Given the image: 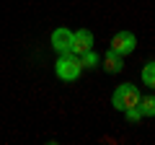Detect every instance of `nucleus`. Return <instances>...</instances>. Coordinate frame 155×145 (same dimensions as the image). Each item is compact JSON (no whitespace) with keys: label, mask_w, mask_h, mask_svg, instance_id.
Segmentation results:
<instances>
[{"label":"nucleus","mask_w":155,"mask_h":145,"mask_svg":"<svg viewBox=\"0 0 155 145\" xmlns=\"http://www.w3.org/2000/svg\"><path fill=\"white\" fill-rule=\"evenodd\" d=\"M83 72V65H80V57L72 55V52H62L54 62V75L62 80V83H72V80L80 78Z\"/></svg>","instance_id":"nucleus-1"},{"label":"nucleus","mask_w":155,"mask_h":145,"mask_svg":"<svg viewBox=\"0 0 155 145\" xmlns=\"http://www.w3.org/2000/svg\"><path fill=\"white\" fill-rule=\"evenodd\" d=\"M140 91L137 86L132 83H122V86H116L114 93H111V104H114V109H119V112H124V109H129V106H137L140 104Z\"/></svg>","instance_id":"nucleus-2"},{"label":"nucleus","mask_w":155,"mask_h":145,"mask_svg":"<svg viewBox=\"0 0 155 145\" xmlns=\"http://www.w3.org/2000/svg\"><path fill=\"white\" fill-rule=\"evenodd\" d=\"M134 47H137V36H134L132 31H116L114 34V39H111V44H109V49H114V52H119V55H132L134 52Z\"/></svg>","instance_id":"nucleus-3"},{"label":"nucleus","mask_w":155,"mask_h":145,"mask_svg":"<svg viewBox=\"0 0 155 145\" xmlns=\"http://www.w3.org/2000/svg\"><path fill=\"white\" fill-rule=\"evenodd\" d=\"M49 42H52V49H54L57 55L70 52V49H72V31H70L67 26H60V29H54V31H52Z\"/></svg>","instance_id":"nucleus-4"},{"label":"nucleus","mask_w":155,"mask_h":145,"mask_svg":"<svg viewBox=\"0 0 155 145\" xmlns=\"http://www.w3.org/2000/svg\"><path fill=\"white\" fill-rule=\"evenodd\" d=\"M93 49V34L88 31V29H78V31H72V55H83V52Z\"/></svg>","instance_id":"nucleus-5"},{"label":"nucleus","mask_w":155,"mask_h":145,"mask_svg":"<svg viewBox=\"0 0 155 145\" xmlns=\"http://www.w3.org/2000/svg\"><path fill=\"white\" fill-rule=\"evenodd\" d=\"M104 70L106 72H122L124 70V55H119V52H114V49H106V55H104Z\"/></svg>","instance_id":"nucleus-6"},{"label":"nucleus","mask_w":155,"mask_h":145,"mask_svg":"<svg viewBox=\"0 0 155 145\" xmlns=\"http://www.w3.org/2000/svg\"><path fill=\"white\" fill-rule=\"evenodd\" d=\"M78 57H80V65H83V70H93V67H98V65H101V57L96 55L93 49L83 52V55H78Z\"/></svg>","instance_id":"nucleus-7"},{"label":"nucleus","mask_w":155,"mask_h":145,"mask_svg":"<svg viewBox=\"0 0 155 145\" xmlns=\"http://www.w3.org/2000/svg\"><path fill=\"white\" fill-rule=\"evenodd\" d=\"M142 83L147 86V88L155 91V60L145 62V67H142Z\"/></svg>","instance_id":"nucleus-8"},{"label":"nucleus","mask_w":155,"mask_h":145,"mask_svg":"<svg viewBox=\"0 0 155 145\" xmlns=\"http://www.w3.org/2000/svg\"><path fill=\"white\" fill-rule=\"evenodd\" d=\"M140 109H142V114L145 117H155V96H140Z\"/></svg>","instance_id":"nucleus-9"},{"label":"nucleus","mask_w":155,"mask_h":145,"mask_svg":"<svg viewBox=\"0 0 155 145\" xmlns=\"http://www.w3.org/2000/svg\"><path fill=\"white\" fill-rule=\"evenodd\" d=\"M124 117H127V122L137 124L140 119L145 117V114H142V109H140V106H129V109H124Z\"/></svg>","instance_id":"nucleus-10"}]
</instances>
